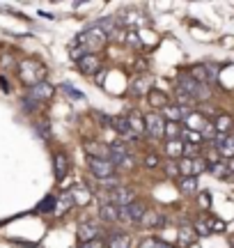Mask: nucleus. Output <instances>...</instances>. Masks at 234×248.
I'll return each instance as SVG.
<instances>
[{"instance_id": "11", "label": "nucleus", "mask_w": 234, "mask_h": 248, "mask_svg": "<svg viewBox=\"0 0 234 248\" xmlns=\"http://www.w3.org/2000/svg\"><path fill=\"white\" fill-rule=\"evenodd\" d=\"M163 113H165V117L170 120V122H177L179 124V120H186V117L190 115V108L189 106H168L163 108Z\"/></svg>"}, {"instance_id": "3", "label": "nucleus", "mask_w": 234, "mask_h": 248, "mask_svg": "<svg viewBox=\"0 0 234 248\" xmlns=\"http://www.w3.org/2000/svg\"><path fill=\"white\" fill-rule=\"evenodd\" d=\"M103 202L115 204L117 209L129 207L131 202H135V191L133 188H129V186H117V188H113V191L106 193V200H103Z\"/></svg>"}, {"instance_id": "13", "label": "nucleus", "mask_w": 234, "mask_h": 248, "mask_svg": "<svg viewBox=\"0 0 234 248\" xmlns=\"http://www.w3.org/2000/svg\"><path fill=\"white\" fill-rule=\"evenodd\" d=\"M78 239H81V244L92 241V239H101V230L97 225H85V223H83L81 228H78Z\"/></svg>"}, {"instance_id": "23", "label": "nucleus", "mask_w": 234, "mask_h": 248, "mask_svg": "<svg viewBox=\"0 0 234 248\" xmlns=\"http://www.w3.org/2000/svg\"><path fill=\"white\" fill-rule=\"evenodd\" d=\"M129 244H131V239L126 234H113L108 244H106V248H129Z\"/></svg>"}, {"instance_id": "44", "label": "nucleus", "mask_w": 234, "mask_h": 248, "mask_svg": "<svg viewBox=\"0 0 234 248\" xmlns=\"http://www.w3.org/2000/svg\"><path fill=\"white\" fill-rule=\"evenodd\" d=\"M232 140H234V136H232Z\"/></svg>"}, {"instance_id": "42", "label": "nucleus", "mask_w": 234, "mask_h": 248, "mask_svg": "<svg viewBox=\"0 0 234 248\" xmlns=\"http://www.w3.org/2000/svg\"><path fill=\"white\" fill-rule=\"evenodd\" d=\"M200 204H202V207H209V193L207 191H202V193H200Z\"/></svg>"}, {"instance_id": "40", "label": "nucleus", "mask_w": 234, "mask_h": 248, "mask_svg": "<svg viewBox=\"0 0 234 248\" xmlns=\"http://www.w3.org/2000/svg\"><path fill=\"white\" fill-rule=\"evenodd\" d=\"M165 170H168V175H170V177H175V175H179V163H170Z\"/></svg>"}, {"instance_id": "17", "label": "nucleus", "mask_w": 234, "mask_h": 248, "mask_svg": "<svg viewBox=\"0 0 234 248\" xmlns=\"http://www.w3.org/2000/svg\"><path fill=\"white\" fill-rule=\"evenodd\" d=\"M126 122H129V126H131V131H133L135 136L147 133V129H145V117L140 115V113H131V115L126 117Z\"/></svg>"}, {"instance_id": "14", "label": "nucleus", "mask_w": 234, "mask_h": 248, "mask_svg": "<svg viewBox=\"0 0 234 248\" xmlns=\"http://www.w3.org/2000/svg\"><path fill=\"white\" fill-rule=\"evenodd\" d=\"M99 218L106 223H113V221H119V209H117L115 204L110 202H103L99 207Z\"/></svg>"}, {"instance_id": "29", "label": "nucleus", "mask_w": 234, "mask_h": 248, "mask_svg": "<svg viewBox=\"0 0 234 248\" xmlns=\"http://www.w3.org/2000/svg\"><path fill=\"white\" fill-rule=\"evenodd\" d=\"M190 163H193V175H200V172H205V170H209V161L207 159H190Z\"/></svg>"}, {"instance_id": "15", "label": "nucleus", "mask_w": 234, "mask_h": 248, "mask_svg": "<svg viewBox=\"0 0 234 248\" xmlns=\"http://www.w3.org/2000/svg\"><path fill=\"white\" fill-rule=\"evenodd\" d=\"M53 163H55V177H58V179H64L67 170H69V159L64 156L62 152H58V154L53 156Z\"/></svg>"}, {"instance_id": "36", "label": "nucleus", "mask_w": 234, "mask_h": 248, "mask_svg": "<svg viewBox=\"0 0 234 248\" xmlns=\"http://www.w3.org/2000/svg\"><path fill=\"white\" fill-rule=\"evenodd\" d=\"M73 200H76V204L90 202V193H85V191H73Z\"/></svg>"}, {"instance_id": "37", "label": "nucleus", "mask_w": 234, "mask_h": 248, "mask_svg": "<svg viewBox=\"0 0 234 248\" xmlns=\"http://www.w3.org/2000/svg\"><path fill=\"white\" fill-rule=\"evenodd\" d=\"M81 248H106V244L101 239H92V241H85V244H81Z\"/></svg>"}, {"instance_id": "33", "label": "nucleus", "mask_w": 234, "mask_h": 248, "mask_svg": "<svg viewBox=\"0 0 234 248\" xmlns=\"http://www.w3.org/2000/svg\"><path fill=\"white\" fill-rule=\"evenodd\" d=\"M181 133H184V138H186V140H189L190 145H195V142L200 145V142H202V136H200L198 131H189V129H184Z\"/></svg>"}, {"instance_id": "34", "label": "nucleus", "mask_w": 234, "mask_h": 248, "mask_svg": "<svg viewBox=\"0 0 234 248\" xmlns=\"http://www.w3.org/2000/svg\"><path fill=\"white\" fill-rule=\"evenodd\" d=\"M200 136H202V138H209V140H214V138H216V126L207 122L205 124V129L200 131Z\"/></svg>"}, {"instance_id": "24", "label": "nucleus", "mask_w": 234, "mask_h": 248, "mask_svg": "<svg viewBox=\"0 0 234 248\" xmlns=\"http://www.w3.org/2000/svg\"><path fill=\"white\" fill-rule=\"evenodd\" d=\"M214 126H216V133H225L227 129L232 126V117H230V115H218Z\"/></svg>"}, {"instance_id": "26", "label": "nucleus", "mask_w": 234, "mask_h": 248, "mask_svg": "<svg viewBox=\"0 0 234 248\" xmlns=\"http://www.w3.org/2000/svg\"><path fill=\"white\" fill-rule=\"evenodd\" d=\"M209 170L214 172V175H218V177H227L230 175V168H227V163H209Z\"/></svg>"}, {"instance_id": "20", "label": "nucleus", "mask_w": 234, "mask_h": 248, "mask_svg": "<svg viewBox=\"0 0 234 248\" xmlns=\"http://www.w3.org/2000/svg\"><path fill=\"white\" fill-rule=\"evenodd\" d=\"M149 104H152L154 108H165L168 106V94L161 92V90H152V92H149Z\"/></svg>"}, {"instance_id": "32", "label": "nucleus", "mask_w": 234, "mask_h": 248, "mask_svg": "<svg viewBox=\"0 0 234 248\" xmlns=\"http://www.w3.org/2000/svg\"><path fill=\"white\" fill-rule=\"evenodd\" d=\"M179 133H181V129H179V124H177V122H168V124H165V136H170L172 140H175Z\"/></svg>"}, {"instance_id": "7", "label": "nucleus", "mask_w": 234, "mask_h": 248, "mask_svg": "<svg viewBox=\"0 0 234 248\" xmlns=\"http://www.w3.org/2000/svg\"><path fill=\"white\" fill-rule=\"evenodd\" d=\"M190 76L198 80V83L209 85V83H214V80L218 78V71L214 69V67H209V64H198V67H193V69H190Z\"/></svg>"}, {"instance_id": "19", "label": "nucleus", "mask_w": 234, "mask_h": 248, "mask_svg": "<svg viewBox=\"0 0 234 248\" xmlns=\"http://www.w3.org/2000/svg\"><path fill=\"white\" fill-rule=\"evenodd\" d=\"M110 161H113V166H117V168H122V170H131V168H133V159H131L129 154H113V156H110Z\"/></svg>"}, {"instance_id": "43", "label": "nucleus", "mask_w": 234, "mask_h": 248, "mask_svg": "<svg viewBox=\"0 0 234 248\" xmlns=\"http://www.w3.org/2000/svg\"><path fill=\"white\" fill-rule=\"evenodd\" d=\"M227 168H230V172H234V159H230V163H227Z\"/></svg>"}, {"instance_id": "18", "label": "nucleus", "mask_w": 234, "mask_h": 248, "mask_svg": "<svg viewBox=\"0 0 234 248\" xmlns=\"http://www.w3.org/2000/svg\"><path fill=\"white\" fill-rule=\"evenodd\" d=\"M184 122H186V129H189V131H202V129H205V117L202 115H198V113H190L189 117H186V120H184Z\"/></svg>"}, {"instance_id": "1", "label": "nucleus", "mask_w": 234, "mask_h": 248, "mask_svg": "<svg viewBox=\"0 0 234 248\" xmlns=\"http://www.w3.org/2000/svg\"><path fill=\"white\" fill-rule=\"evenodd\" d=\"M177 85H179L181 92H186L190 99H198V101H205V99L211 97V90L205 83H198L190 74H179L177 76Z\"/></svg>"}, {"instance_id": "30", "label": "nucleus", "mask_w": 234, "mask_h": 248, "mask_svg": "<svg viewBox=\"0 0 234 248\" xmlns=\"http://www.w3.org/2000/svg\"><path fill=\"white\" fill-rule=\"evenodd\" d=\"M37 209H39V212H53V209H58V200H55L53 195H48V198H46V200L39 204Z\"/></svg>"}, {"instance_id": "10", "label": "nucleus", "mask_w": 234, "mask_h": 248, "mask_svg": "<svg viewBox=\"0 0 234 248\" xmlns=\"http://www.w3.org/2000/svg\"><path fill=\"white\" fill-rule=\"evenodd\" d=\"M85 154L92 156V159H106L110 161V147L101 145V142H88L85 145Z\"/></svg>"}, {"instance_id": "12", "label": "nucleus", "mask_w": 234, "mask_h": 248, "mask_svg": "<svg viewBox=\"0 0 234 248\" xmlns=\"http://www.w3.org/2000/svg\"><path fill=\"white\" fill-rule=\"evenodd\" d=\"M110 126H113V129H115L117 133H122L126 140H135V138H138V136H135V133L131 131V126H129V122H126V117H113Z\"/></svg>"}, {"instance_id": "35", "label": "nucleus", "mask_w": 234, "mask_h": 248, "mask_svg": "<svg viewBox=\"0 0 234 248\" xmlns=\"http://www.w3.org/2000/svg\"><path fill=\"white\" fill-rule=\"evenodd\" d=\"M195 232H198V234H202V237H207L209 232H211V228H209V223H205L202 218H200V221L195 223Z\"/></svg>"}, {"instance_id": "27", "label": "nucleus", "mask_w": 234, "mask_h": 248, "mask_svg": "<svg viewBox=\"0 0 234 248\" xmlns=\"http://www.w3.org/2000/svg\"><path fill=\"white\" fill-rule=\"evenodd\" d=\"M138 248H172V246L168 241H161V239H145V241H140Z\"/></svg>"}, {"instance_id": "39", "label": "nucleus", "mask_w": 234, "mask_h": 248, "mask_svg": "<svg viewBox=\"0 0 234 248\" xmlns=\"http://www.w3.org/2000/svg\"><path fill=\"white\" fill-rule=\"evenodd\" d=\"M209 228H211V230L223 232V230H225V223H223V221H211V223H209Z\"/></svg>"}, {"instance_id": "25", "label": "nucleus", "mask_w": 234, "mask_h": 248, "mask_svg": "<svg viewBox=\"0 0 234 248\" xmlns=\"http://www.w3.org/2000/svg\"><path fill=\"white\" fill-rule=\"evenodd\" d=\"M179 186H181V191H184V193H193V191H198V182H195V177H181Z\"/></svg>"}, {"instance_id": "22", "label": "nucleus", "mask_w": 234, "mask_h": 248, "mask_svg": "<svg viewBox=\"0 0 234 248\" xmlns=\"http://www.w3.org/2000/svg\"><path fill=\"white\" fill-rule=\"evenodd\" d=\"M165 152H168V156H172V159H181L184 156V145H181V140H170L165 145Z\"/></svg>"}, {"instance_id": "16", "label": "nucleus", "mask_w": 234, "mask_h": 248, "mask_svg": "<svg viewBox=\"0 0 234 248\" xmlns=\"http://www.w3.org/2000/svg\"><path fill=\"white\" fill-rule=\"evenodd\" d=\"M140 225L143 228H161V225H165V216H161V214H156V212H147L143 216Z\"/></svg>"}, {"instance_id": "2", "label": "nucleus", "mask_w": 234, "mask_h": 248, "mask_svg": "<svg viewBox=\"0 0 234 248\" xmlns=\"http://www.w3.org/2000/svg\"><path fill=\"white\" fill-rule=\"evenodd\" d=\"M106 37L108 35H106L103 30H99L97 26H92V28H88L78 39H76V44L83 46V48L90 53V51H97V48H101V46L106 44Z\"/></svg>"}, {"instance_id": "38", "label": "nucleus", "mask_w": 234, "mask_h": 248, "mask_svg": "<svg viewBox=\"0 0 234 248\" xmlns=\"http://www.w3.org/2000/svg\"><path fill=\"white\" fill-rule=\"evenodd\" d=\"M145 166H147V168H156V166H159V159H156L154 154H149V156L145 159Z\"/></svg>"}, {"instance_id": "21", "label": "nucleus", "mask_w": 234, "mask_h": 248, "mask_svg": "<svg viewBox=\"0 0 234 248\" xmlns=\"http://www.w3.org/2000/svg\"><path fill=\"white\" fill-rule=\"evenodd\" d=\"M195 239H198V232L193 230V228H186V225L179 228V244L181 246H190Z\"/></svg>"}, {"instance_id": "5", "label": "nucleus", "mask_w": 234, "mask_h": 248, "mask_svg": "<svg viewBox=\"0 0 234 248\" xmlns=\"http://www.w3.org/2000/svg\"><path fill=\"white\" fill-rule=\"evenodd\" d=\"M147 214L143 202H131L129 207H122L119 209V221H126V223H140L143 216Z\"/></svg>"}, {"instance_id": "31", "label": "nucleus", "mask_w": 234, "mask_h": 248, "mask_svg": "<svg viewBox=\"0 0 234 248\" xmlns=\"http://www.w3.org/2000/svg\"><path fill=\"white\" fill-rule=\"evenodd\" d=\"M218 152H220L223 156H227V159H234V140H232V138H227V142Z\"/></svg>"}, {"instance_id": "9", "label": "nucleus", "mask_w": 234, "mask_h": 248, "mask_svg": "<svg viewBox=\"0 0 234 248\" xmlns=\"http://www.w3.org/2000/svg\"><path fill=\"white\" fill-rule=\"evenodd\" d=\"M78 69L83 71V74H97V71L101 69V62H99V58L97 55H92V53H88V55H83L81 60H78Z\"/></svg>"}, {"instance_id": "4", "label": "nucleus", "mask_w": 234, "mask_h": 248, "mask_svg": "<svg viewBox=\"0 0 234 248\" xmlns=\"http://www.w3.org/2000/svg\"><path fill=\"white\" fill-rule=\"evenodd\" d=\"M88 168L94 177L99 179H108L113 177V172H115V166H113V161H106V159H92L88 156Z\"/></svg>"}, {"instance_id": "41", "label": "nucleus", "mask_w": 234, "mask_h": 248, "mask_svg": "<svg viewBox=\"0 0 234 248\" xmlns=\"http://www.w3.org/2000/svg\"><path fill=\"white\" fill-rule=\"evenodd\" d=\"M62 90L67 92V94H72V97H76V99H81V97H83L81 92H76V90H73L72 85H62Z\"/></svg>"}, {"instance_id": "28", "label": "nucleus", "mask_w": 234, "mask_h": 248, "mask_svg": "<svg viewBox=\"0 0 234 248\" xmlns=\"http://www.w3.org/2000/svg\"><path fill=\"white\" fill-rule=\"evenodd\" d=\"M76 200H73V193H64L60 200H58V212H64L67 207H73Z\"/></svg>"}, {"instance_id": "8", "label": "nucleus", "mask_w": 234, "mask_h": 248, "mask_svg": "<svg viewBox=\"0 0 234 248\" xmlns=\"http://www.w3.org/2000/svg\"><path fill=\"white\" fill-rule=\"evenodd\" d=\"M28 97L35 99L37 104H39V101H44V99H51L53 97V85H48V83H44V80H42V83H35Z\"/></svg>"}, {"instance_id": "6", "label": "nucleus", "mask_w": 234, "mask_h": 248, "mask_svg": "<svg viewBox=\"0 0 234 248\" xmlns=\"http://www.w3.org/2000/svg\"><path fill=\"white\" fill-rule=\"evenodd\" d=\"M145 129L152 138H161L165 133V122H163V117L159 113H149V115H145Z\"/></svg>"}]
</instances>
